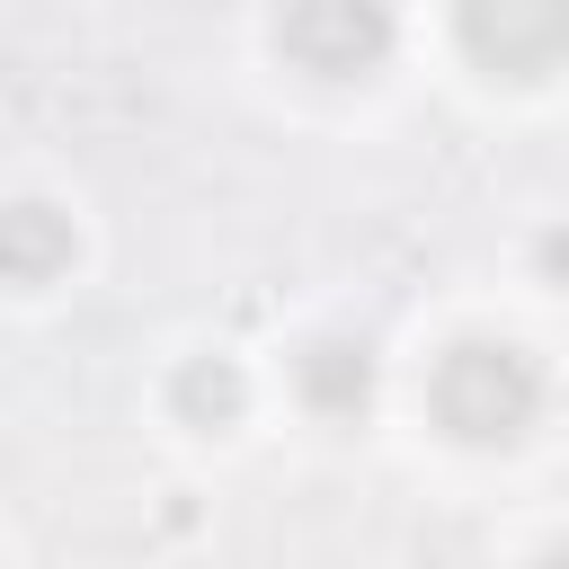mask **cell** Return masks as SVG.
Returning <instances> with one entry per match:
<instances>
[{
    "instance_id": "3",
    "label": "cell",
    "mask_w": 569,
    "mask_h": 569,
    "mask_svg": "<svg viewBox=\"0 0 569 569\" xmlns=\"http://www.w3.org/2000/svg\"><path fill=\"white\" fill-rule=\"evenodd\" d=\"M453 36L489 80H542L569 62V0H453Z\"/></svg>"
},
{
    "instance_id": "4",
    "label": "cell",
    "mask_w": 569,
    "mask_h": 569,
    "mask_svg": "<svg viewBox=\"0 0 569 569\" xmlns=\"http://www.w3.org/2000/svg\"><path fill=\"white\" fill-rule=\"evenodd\" d=\"M71 213H53L44 196H18V204H0V276L9 284H53L62 267H71Z\"/></svg>"
},
{
    "instance_id": "1",
    "label": "cell",
    "mask_w": 569,
    "mask_h": 569,
    "mask_svg": "<svg viewBox=\"0 0 569 569\" xmlns=\"http://www.w3.org/2000/svg\"><path fill=\"white\" fill-rule=\"evenodd\" d=\"M427 400H436V427L462 436V445H516L542 409V365L507 338H462L436 356L427 373Z\"/></svg>"
},
{
    "instance_id": "6",
    "label": "cell",
    "mask_w": 569,
    "mask_h": 569,
    "mask_svg": "<svg viewBox=\"0 0 569 569\" xmlns=\"http://www.w3.org/2000/svg\"><path fill=\"white\" fill-rule=\"evenodd\" d=\"M178 409H187L196 427H222V418H240V373H231L222 356H196V365L178 373Z\"/></svg>"
},
{
    "instance_id": "5",
    "label": "cell",
    "mask_w": 569,
    "mask_h": 569,
    "mask_svg": "<svg viewBox=\"0 0 569 569\" xmlns=\"http://www.w3.org/2000/svg\"><path fill=\"white\" fill-rule=\"evenodd\" d=\"M293 373H302V400H311L320 418H356V409L373 400V356H365L356 338H311Z\"/></svg>"
},
{
    "instance_id": "7",
    "label": "cell",
    "mask_w": 569,
    "mask_h": 569,
    "mask_svg": "<svg viewBox=\"0 0 569 569\" xmlns=\"http://www.w3.org/2000/svg\"><path fill=\"white\" fill-rule=\"evenodd\" d=\"M542 569H569V542H560V551H551V560H542Z\"/></svg>"
},
{
    "instance_id": "2",
    "label": "cell",
    "mask_w": 569,
    "mask_h": 569,
    "mask_svg": "<svg viewBox=\"0 0 569 569\" xmlns=\"http://www.w3.org/2000/svg\"><path fill=\"white\" fill-rule=\"evenodd\" d=\"M391 36H400L391 0H284L276 9V44L311 80H365V71H382Z\"/></svg>"
}]
</instances>
